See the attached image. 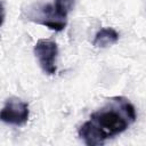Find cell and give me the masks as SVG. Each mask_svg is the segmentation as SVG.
I'll list each match as a JSON object with an SVG mask.
<instances>
[{
  "label": "cell",
  "instance_id": "1",
  "mask_svg": "<svg viewBox=\"0 0 146 146\" xmlns=\"http://www.w3.org/2000/svg\"><path fill=\"white\" fill-rule=\"evenodd\" d=\"M136 119L133 104L123 96H115L90 114L89 120L79 128L78 135L88 146L103 145L107 139L124 132Z\"/></svg>",
  "mask_w": 146,
  "mask_h": 146
},
{
  "label": "cell",
  "instance_id": "2",
  "mask_svg": "<svg viewBox=\"0 0 146 146\" xmlns=\"http://www.w3.org/2000/svg\"><path fill=\"white\" fill-rule=\"evenodd\" d=\"M74 0H54L52 3L34 5L26 9V18L52 31L60 32L67 24V15L72 10Z\"/></svg>",
  "mask_w": 146,
  "mask_h": 146
},
{
  "label": "cell",
  "instance_id": "3",
  "mask_svg": "<svg viewBox=\"0 0 146 146\" xmlns=\"http://www.w3.org/2000/svg\"><path fill=\"white\" fill-rule=\"evenodd\" d=\"M33 51L41 70L48 75H54L57 71L56 59L58 55V46L56 41L51 39H40L34 44Z\"/></svg>",
  "mask_w": 146,
  "mask_h": 146
},
{
  "label": "cell",
  "instance_id": "4",
  "mask_svg": "<svg viewBox=\"0 0 146 146\" xmlns=\"http://www.w3.org/2000/svg\"><path fill=\"white\" fill-rule=\"evenodd\" d=\"M30 116L29 104L21 98L10 97L0 110V121L11 125H23Z\"/></svg>",
  "mask_w": 146,
  "mask_h": 146
},
{
  "label": "cell",
  "instance_id": "5",
  "mask_svg": "<svg viewBox=\"0 0 146 146\" xmlns=\"http://www.w3.org/2000/svg\"><path fill=\"white\" fill-rule=\"evenodd\" d=\"M119 41V33L112 27H103L100 29L94 39V46L98 48L110 47Z\"/></svg>",
  "mask_w": 146,
  "mask_h": 146
},
{
  "label": "cell",
  "instance_id": "6",
  "mask_svg": "<svg viewBox=\"0 0 146 146\" xmlns=\"http://www.w3.org/2000/svg\"><path fill=\"white\" fill-rule=\"evenodd\" d=\"M5 17H6L5 6H3V2L0 0V26L3 24V22H5Z\"/></svg>",
  "mask_w": 146,
  "mask_h": 146
}]
</instances>
